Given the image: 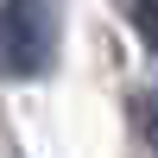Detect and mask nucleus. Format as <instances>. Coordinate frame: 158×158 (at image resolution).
<instances>
[{"label": "nucleus", "instance_id": "nucleus-1", "mask_svg": "<svg viewBox=\"0 0 158 158\" xmlns=\"http://www.w3.org/2000/svg\"><path fill=\"white\" fill-rule=\"evenodd\" d=\"M57 57V6L51 0H0V76L25 82V76L51 70Z\"/></svg>", "mask_w": 158, "mask_h": 158}, {"label": "nucleus", "instance_id": "nucleus-2", "mask_svg": "<svg viewBox=\"0 0 158 158\" xmlns=\"http://www.w3.org/2000/svg\"><path fill=\"white\" fill-rule=\"evenodd\" d=\"M127 6H133V25L146 38V51H158V0H127Z\"/></svg>", "mask_w": 158, "mask_h": 158}, {"label": "nucleus", "instance_id": "nucleus-3", "mask_svg": "<svg viewBox=\"0 0 158 158\" xmlns=\"http://www.w3.org/2000/svg\"><path fill=\"white\" fill-rule=\"evenodd\" d=\"M133 114H139V133H146V146L158 152V89H146V95L133 101Z\"/></svg>", "mask_w": 158, "mask_h": 158}]
</instances>
